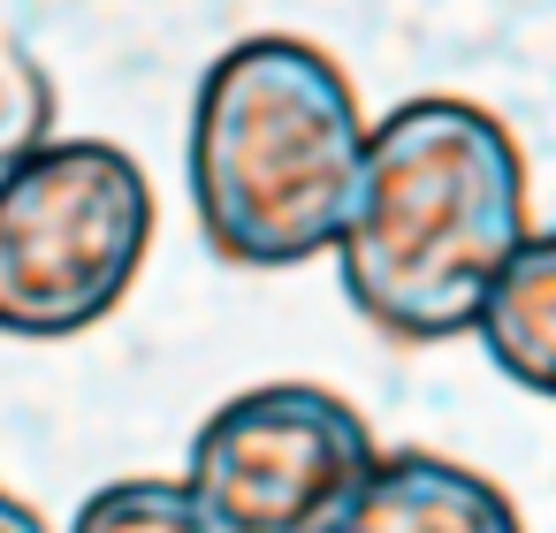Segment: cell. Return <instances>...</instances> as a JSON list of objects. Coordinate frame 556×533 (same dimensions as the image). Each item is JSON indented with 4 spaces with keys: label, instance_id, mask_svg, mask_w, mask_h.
<instances>
[{
    "label": "cell",
    "instance_id": "cell-6",
    "mask_svg": "<svg viewBox=\"0 0 556 533\" xmlns=\"http://www.w3.org/2000/svg\"><path fill=\"white\" fill-rule=\"evenodd\" d=\"M472 335L488 343L503 381L556 404V229H533L510 252V267L495 275V290L472 320Z\"/></svg>",
    "mask_w": 556,
    "mask_h": 533
},
{
    "label": "cell",
    "instance_id": "cell-3",
    "mask_svg": "<svg viewBox=\"0 0 556 533\" xmlns=\"http://www.w3.org/2000/svg\"><path fill=\"white\" fill-rule=\"evenodd\" d=\"M161 206L153 176L115 138H54L0 176V335L70 343L100 328L146 252Z\"/></svg>",
    "mask_w": 556,
    "mask_h": 533
},
{
    "label": "cell",
    "instance_id": "cell-7",
    "mask_svg": "<svg viewBox=\"0 0 556 533\" xmlns=\"http://www.w3.org/2000/svg\"><path fill=\"white\" fill-rule=\"evenodd\" d=\"M70 533H229L222 510L191 487V480H168V472H130V480H108L77 503Z\"/></svg>",
    "mask_w": 556,
    "mask_h": 533
},
{
    "label": "cell",
    "instance_id": "cell-4",
    "mask_svg": "<svg viewBox=\"0 0 556 533\" xmlns=\"http://www.w3.org/2000/svg\"><path fill=\"white\" fill-rule=\"evenodd\" d=\"M374 465L381 442L351 396L320 381H260L199 419L184 480L229 533H336Z\"/></svg>",
    "mask_w": 556,
    "mask_h": 533
},
{
    "label": "cell",
    "instance_id": "cell-2",
    "mask_svg": "<svg viewBox=\"0 0 556 533\" xmlns=\"http://www.w3.org/2000/svg\"><path fill=\"white\" fill-rule=\"evenodd\" d=\"M366 115L336 54L290 31L237 39L214 54L191 100V214L222 267L282 275L343 244Z\"/></svg>",
    "mask_w": 556,
    "mask_h": 533
},
{
    "label": "cell",
    "instance_id": "cell-1",
    "mask_svg": "<svg viewBox=\"0 0 556 533\" xmlns=\"http://www.w3.org/2000/svg\"><path fill=\"white\" fill-rule=\"evenodd\" d=\"M526 237V153L510 123L480 100L427 92L374 123L336 267L351 313L374 335L450 343L472 335Z\"/></svg>",
    "mask_w": 556,
    "mask_h": 533
},
{
    "label": "cell",
    "instance_id": "cell-9",
    "mask_svg": "<svg viewBox=\"0 0 556 533\" xmlns=\"http://www.w3.org/2000/svg\"><path fill=\"white\" fill-rule=\"evenodd\" d=\"M0 533H54V525H47V518H39L24 495H9V487H0Z\"/></svg>",
    "mask_w": 556,
    "mask_h": 533
},
{
    "label": "cell",
    "instance_id": "cell-5",
    "mask_svg": "<svg viewBox=\"0 0 556 533\" xmlns=\"http://www.w3.org/2000/svg\"><path fill=\"white\" fill-rule=\"evenodd\" d=\"M336 533H526V518L488 472L442 449H381Z\"/></svg>",
    "mask_w": 556,
    "mask_h": 533
},
{
    "label": "cell",
    "instance_id": "cell-8",
    "mask_svg": "<svg viewBox=\"0 0 556 533\" xmlns=\"http://www.w3.org/2000/svg\"><path fill=\"white\" fill-rule=\"evenodd\" d=\"M39 145H54V77L16 31H0V176Z\"/></svg>",
    "mask_w": 556,
    "mask_h": 533
}]
</instances>
